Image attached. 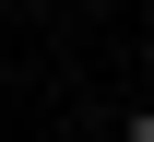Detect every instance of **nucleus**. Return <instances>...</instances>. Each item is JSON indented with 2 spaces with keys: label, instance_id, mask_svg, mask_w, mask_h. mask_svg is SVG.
<instances>
[{
  "label": "nucleus",
  "instance_id": "1",
  "mask_svg": "<svg viewBox=\"0 0 154 142\" xmlns=\"http://www.w3.org/2000/svg\"><path fill=\"white\" fill-rule=\"evenodd\" d=\"M131 142H154V107H131Z\"/></svg>",
  "mask_w": 154,
  "mask_h": 142
}]
</instances>
